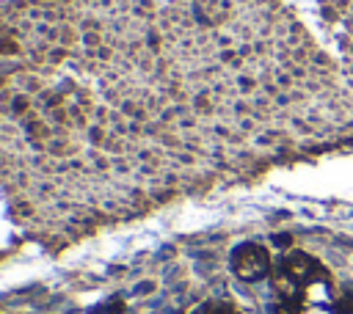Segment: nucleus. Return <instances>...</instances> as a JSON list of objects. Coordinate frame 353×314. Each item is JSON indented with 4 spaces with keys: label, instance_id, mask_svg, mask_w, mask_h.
Wrapping results in <instances>:
<instances>
[{
    "label": "nucleus",
    "instance_id": "f257e3e1",
    "mask_svg": "<svg viewBox=\"0 0 353 314\" xmlns=\"http://www.w3.org/2000/svg\"><path fill=\"white\" fill-rule=\"evenodd\" d=\"M234 270L240 278L245 281H254V278H262L268 273V253L256 245H245L237 251L234 256Z\"/></svg>",
    "mask_w": 353,
    "mask_h": 314
}]
</instances>
